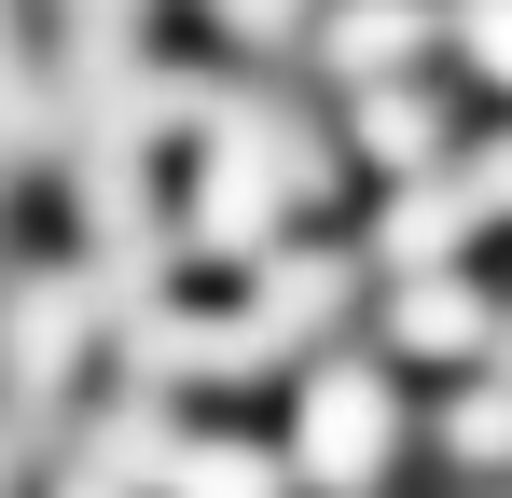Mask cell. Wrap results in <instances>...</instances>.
Segmentation results:
<instances>
[{
    "label": "cell",
    "instance_id": "6da1fadb",
    "mask_svg": "<svg viewBox=\"0 0 512 498\" xmlns=\"http://www.w3.org/2000/svg\"><path fill=\"white\" fill-rule=\"evenodd\" d=\"M333 305H346V263H333V249H305V263H277L250 305H222V319H153L139 360H153V374H263V360H291Z\"/></svg>",
    "mask_w": 512,
    "mask_h": 498
},
{
    "label": "cell",
    "instance_id": "7a4b0ae2",
    "mask_svg": "<svg viewBox=\"0 0 512 498\" xmlns=\"http://www.w3.org/2000/svg\"><path fill=\"white\" fill-rule=\"evenodd\" d=\"M388 443H402V388L374 374V360H333L319 388H305V429H291V471L305 485L360 498L374 471H388Z\"/></svg>",
    "mask_w": 512,
    "mask_h": 498
},
{
    "label": "cell",
    "instance_id": "3957f363",
    "mask_svg": "<svg viewBox=\"0 0 512 498\" xmlns=\"http://www.w3.org/2000/svg\"><path fill=\"white\" fill-rule=\"evenodd\" d=\"M499 208H512V139H499V153H471V166L402 180V194H388V222H374V249H388V263H416V277H443V263L485 236Z\"/></svg>",
    "mask_w": 512,
    "mask_h": 498
},
{
    "label": "cell",
    "instance_id": "277c9868",
    "mask_svg": "<svg viewBox=\"0 0 512 498\" xmlns=\"http://www.w3.org/2000/svg\"><path fill=\"white\" fill-rule=\"evenodd\" d=\"M388 346H416V360H471V346H499V305H485L471 277H402Z\"/></svg>",
    "mask_w": 512,
    "mask_h": 498
},
{
    "label": "cell",
    "instance_id": "5b68a950",
    "mask_svg": "<svg viewBox=\"0 0 512 498\" xmlns=\"http://www.w3.org/2000/svg\"><path fill=\"white\" fill-rule=\"evenodd\" d=\"M416 42H429V0H333V28H319L333 83H402Z\"/></svg>",
    "mask_w": 512,
    "mask_h": 498
},
{
    "label": "cell",
    "instance_id": "8992f818",
    "mask_svg": "<svg viewBox=\"0 0 512 498\" xmlns=\"http://www.w3.org/2000/svg\"><path fill=\"white\" fill-rule=\"evenodd\" d=\"M429 139H443V111H429L416 83H360V153H374V166L429 180Z\"/></svg>",
    "mask_w": 512,
    "mask_h": 498
},
{
    "label": "cell",
    "instance_id": "52a82bcc",
    "mask_svg": "<svg viewBox=\"0 0 512 498\" xmlns=\"http://www.w3.org/2000/svg\"><path fill=\"white\" fill-rule=\"evenodd\" d=\"M443 457L457 471H512V374H485V388L443 402Z\"/></svg>",
    "mask_w": 512,
    "mask_h": 498
},
{
    "label": "cell",
    "instance_id": "ba28073f",
    "mask_svg": "<svg viewBox=\"0 0 512 498\" xmlns=\"http://www.w3.org/2000/svg\"><path fill=\"white\" fill-rule=\"evenodd\" d=\"M167 498H277V471H263L250 443H180V457H167Z\"/></svg>",
    "mask_w": 512,
    "mask_h": 498
},
{
    "label": "cell",
    "instance_id": "9c48e42d",
    "mask_svg": "<svg viewBox=\"0 0 512 498\" xmlns=\"http://www.w3.org/2000/svg\"><path fill=\"white\" fill-rule=\"evenodd\" d=\"M167 457H180V443H167L153 402H125L111 429H97V471H111V485H167Z\"/></svg>",
    "mask_w": 512,
    "mask_h": 498
},
{
    "label": "cell",
    "instance_id": "30bf717a",
    "mask_svg": "<svg viewBox=\"0 0 512 498\" xmlns=\"http://www.w3.org/2000/svg\"><path fill=\"white\" fill-rule=\"evenodd\" d=\"M443 28H457V56L485 83H512V0H443Z\"/></svg>",
    "mask_w": 512,
    "mask_h": 498
},
{
    "label": "cell",
    "instance_id": "8fae6325",
    "mask_svg": "<svg viewBox=\"0 0 512 498\" xmlns=\"http://www.w3.org/2000/svg\"><path fill=\"white\" fill-rule=\"evenodd\" d=\"M14 360H28V388H56V360H70V291H28V319H14Z\"/></svg>",
    "mask_w": 512,
    "mask_h": 498
},
{
    "label": "cell",
    "instance_id": "7c38bea8",
    "mask_svg": "<svg viewBox=\"0 0 512 498\" xmlns=\"http://www.w3.org/2000/svg\"><path fill=\"white\" fill-rule=\"evenodd\" d=\"M222 28H250V42H277V28H291V0H222Z\"/></svg>",
    "mask_w": 512,
    "mask_h": 498
},
{
    "label": "cell",
    "instance_id": "4fadbf2b",
    "mask_svg": "<svg viewBox=\"0 0 512 498\" xmlns=\"http://www.w3.org/2000/svg\"><path fill=\"white\" fill-rule=\"evenodd\" d=\"M499 374H512V319H499Z\"/></svg>",
    "mask_w": 512,
    "mask_h": 498
}]
</instances>
